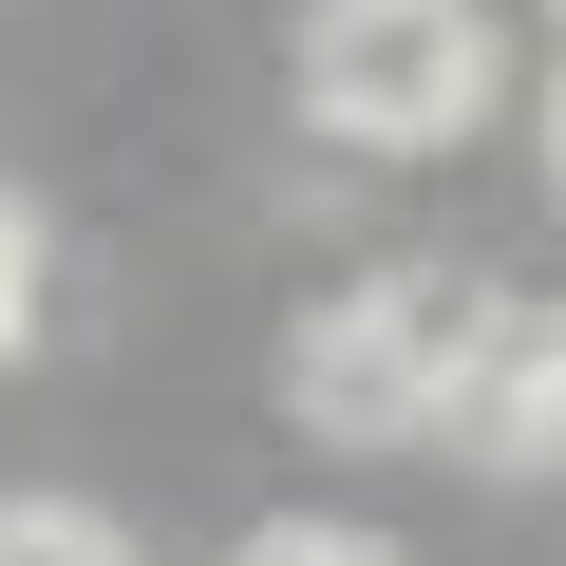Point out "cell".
Listing matches in <instances>:
<instances>
[{"label": "cell", "mask_w": 566, "mask_h": 566, "mask_svg": "<svg viewBox=\"0 0 566 566\" xmlns=\"http://www.w3.org/2000/svg\"><path fill=\"white\" fill-rule=\"evenodd\" d=\"M472 340H491V283H472V264H378L359 303H322V322H303V359H283V416H303V434H340V453H378V434H453Z\"/></svg>", "instance_id": "1"}, {"label": "cell", "mask_w": 566, "mask_h": 566, "mask_svg": "<svg viewBox=\"0 0 566 566\" xmlns=\"http://www.w3.org/2000/svg\"><path fill=\"white\" fill-rule=\"evenodd\" d=\"M491 95H510L491 0H322L303 20V114L340 151H453Z\"/></svg>", "instance_id": "2"}, {"label": "cell", "mask_w": 566, "mask_h": 566, "mask_svg": "<svg viewBox=\"0 0 566 566\" xmlns=\"http://www.w3.org/2000/svg\"><path fill=\"white\" fill-rule=\"evenodd\" d=\"M453 434L472 453H566V322L547 303H491V340L453 378Z\"/></svg>", "instance_id": "3"}, {"label": "cell", "mask_w": 566, "mask_h": 566, "mask_svg": "<svg viewBox=\"0 0 566 566\" xmlns=\"http://www.w3.org/2000/svg\"><path fill=\"white\" fill-rule=\"evenodd\" d=\"M0 566H133L95 510H57V491H20V510H0Z\"/></svg>", "instance_id": "4"}, {"label": "cell", "mask_w": 566, "mask_h": 566, "mask_svg": "<svg viewBox=\"0 0 566 566\" xmlns=\"http://www.w3.org/2000/svg\"><path fill=\"white\" fill-rule=\"evenodd\" d=\"M39 303H57V264H39V227H20V189H0V359L39 340Z\"/></svg>", "instance_id": "5"}, {"label": "cell", "mask_w": 566, "mask_h": 566, "mask_svg": "<svg viewBox=\"0 0 566 566\" xmlns=\"http://www.w3.org/2000/svg\"><path fill=\"white\" fill-rule=\"evenodd\" d=\"M245 566H397V547H378V528H264Z\"/></svg>", "instance_id": "6"}, {"label": "cell", "mask_w": 566, "mask_h": 566, "mask_svg": "<svg viewBox=\"0 0 566 566\" xmlns=\"http://www.w3.org/2000/svg\"><path fill=\"white\" fill-rule=\"evenodd\" d=\"M547 170H566V76H547Z\"/></svg>", "instance_id": "7"}]
</instances>
